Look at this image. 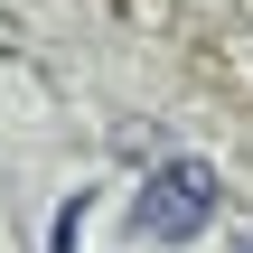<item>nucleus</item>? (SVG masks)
<instances>
[{
	"label": "nucleus",
	"mask_w": 253,
	"mask_h": 253,
	"mask_svg": "<svg viewBox=\"0 0 253 253\" xmlns=\"http://www.w3.org/2000/svg\"><path fill=\"white\" fill-rule=\"evenodd\" d=\"M207 216H216V178H207L197 160H169L160 178H141L131 235H141V244H188V235H207Z\"/></svg>",
	"instance_id": "1"
}]
</instances>
